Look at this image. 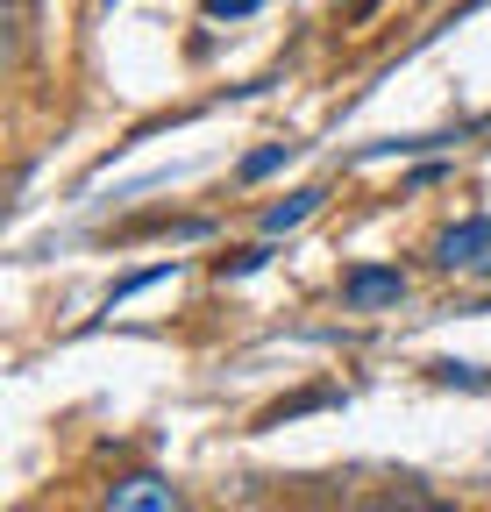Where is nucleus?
<instances>
[{
	"label": "nucleus",
	"mask_w": 491,
	"mask_h": 512,
	"mask_svg": "<svg viewBox=\"0 0 491 512\" xmlns=\"http://www.w3.org/2000/svg\"><path fill=\"white\" fill-rule=\"evenodd\" d=\"M100 512H193V498L164 470H114L100 484Z\"/></svg>",
	"instance_id": "obj_1"
},
{
	"label": "nucleus",
	"mask_w": 491,
	"mask_h": 512,
	"mask_svg": "<svg viewBox=\"0 0 491 512\" xmlns=\"http://www.w3.org/2000/svg\"><path fill=\"white\" fill-rule=\"evenodd\" d=\"M427 264L449 271V278H484V271H491V214L449 221L435 242H427Z\"/></svg>",
	"instance_id": "obj_2"
},
{
	"label": "nucleus",
	"mask_w": 491,
	"mask_h": 512,
	"mask_svg": "<svg viewBox=\"0 0 491 512\" xmlns=\"http://www.w3.org/2000/svg\"><path fill=\"white\" fill-rule=\"evenodd\" d=\"M413 292V278L399 271V264H349L342 271V306L349 313H385V306H399Z\"/></svg>",
	"instance_id": "obj_3"
},
{
	"label": "nucleus",
	"mask_w": 491,
	"mask_h": 512,
	"mask_svg": "<svg viewBox=\"0 0 491 512\" xmlns=\"http://www.w3.org/2000/svg\"><path fill=\"white\" fill-rule=\"evenodd\" d=\"M321 200H328V185H299V192H285V200L264 207L257 228H264V235H292L299 221H314V214H321Z\"/></svg>",
	"instance_id": "obj_4"
},
{
	"label": "nucleus",
	"mask_w": 491,
	"mask_h": 512,
	"mask_svg": "<svg viewBox=\"0 0 491 512\" xmlns=\"http://www.w3.org/2000/svg\"><path fill=\"white\" fill-rule=\"evenodd\" d=\"M271 264V235L257 242V249H235V256H221L214 264V278H250V271H264Z\"/></svg>",
	"instance_id": "obj_5"
},
{
	"label": "nucleus",
	"mask_w": 491,
	"mask_h": 512,
	"mask_svg": "<svg viewBox=\"0 0 491 512\" xmlns=\"http://www.w3.org/2000/svg\"><path fill=\"white\" fill-rule=\"evenodd\" d=\"M292 150H299V143H264L257 157H242V171H235V178H242V185H257V178H271V171H278Z\"/></svg>",
	"instance_id": "obj_6"
},
{
	"label": "nucleus",
	"mask_w": 491,
	"mask_h": 512,
	"mask_svg": "<svg viewBox=\"0 0 491 512\" xmlns=\"http://www.w3.org/2000/svg\"><path fill=\"white\" fill-rule=\"evenodd\" d=\"M314 406H335V392H299V399H285V406H271V413H264V427H285L292 413H314Z\"/></svg>",
	"instance_id": "obj_7"
},
{
	"label": "nucleus",
	"mask_w": 491,
	"mask_h": 512,
	"mask_svg": "<svg viewBox=\"0 0 491 512\" xmlns=\"http://www.w3.org/2000/svg\"><path fill=\"white\" fill-rule=\"evenodd\" d=\"M435 384H470V392H477L484 370H477V363H435Z\"/></svg>",
	"instance_id": "obj_8"
},
{
	"label": "nucleus",
	"mask_w": 491,
	"mask_h": 512,
	"mask_svg": "<svg viewBox=\"0 0 491 512\" xmlns=\"http://www.w3.org/2000/svg\"><path fill=\"white\" fill-rule=\"evenodd\" d=\"M257 8H264V0H207L214 22H228V15H257Z\"/></svg>",
	"instance_id": "obj_9"
},
{
	"label": "nucleus",
	"mask_w": 491,
	"mask_h": 512,
	"mask_svg": "<svg viewBox=\"0 0 491 512\" xmlns=\"http://www.w3.org/2000/svg\"><path fill=\"white\" fill-rule=\"evenodd\" d=\"M378 15V0H349V8H342V22H371Z\"/></svg>",
	"instance_id": "obj_10"
},
{
	"label": "nucleus",
	"mask_w": 491,
	"mask_h": 512,
	"mask_svg": "<svg viewBox=\"0 0 491 512\" xmlns=\"http://www.w3.org/2000/svg\"><path fill=\"white\" fill-rule=\"evenodd\" d=\"M29 8H36V0H29Z\"/></svg>",
	"instance_id": "obj_11"
}]
</instances>
